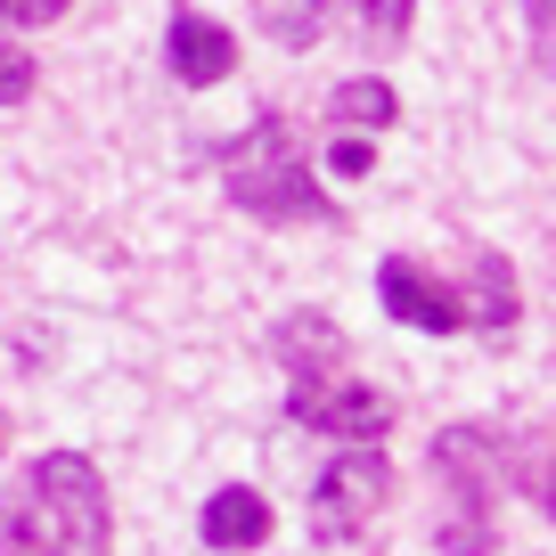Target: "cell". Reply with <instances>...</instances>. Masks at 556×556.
Listing matches in <instances>:
<instances>
[{
  "label": "cell",
  "instance_id": "obj_1",
  "mask_svg": "<svg viewBox=\"0 0 556 556\" xmlns=\"http://www.w3.org/2000/svg\"><path fill=\"white\" fill-rule=\"evenodd\" d=\"M115 507L83 451H50L25 475V500L0 516V556H106Z\"/></svg>",
  "mask_w": 556,
  "mask_h": 556
},
{
  "label": "cell",
  "instance_id": "obj_2",
  "mask_svg": "<svg viewBox=\"0 0 556 556\" xmlns=\"http://www.w3.org/2000/svg\"><path fill=\"white\" fill-rule=\"evenodd\" d=\"M213 173H222V197H229V205L254 213V222H270V229L336 222V205H328V189H319V173L303 164L287 115H262L254 131L222 139V148H213Z\"/></svg>",
  "mask_w": 556,
  "mask_h": 556
},
{
  "label": "cell",
  "instance_id": "obj_3",
  "mask_svg": "<svg viewBox=\"0 0 556 556\" xmlns=\"http://www.w3.org/2000/svg\"><path fill=\"white\" fill-rule=\"evenodd\" d=\"M434 483L451 491V523L434 532V548L442 556H491L500 548V483H507V458L491 451V434L483 426H442L434 442Z\"/></svg>",
  "mask_w": 556,
  "mask_h": 556
},
{
  "label": "cell",
  "instance_id": "obj_4",
  "mask_svg": "<svg viewBox=\"0 0 556 556\" xmlns=\"http://www.w3.org/2000/svg\"><path fill=\"white\" fill-rule=\"evenodd\" d=\"M384 491H393L384 451L377 442H344V451L319 467V483H312V540H328V548L361 540L368 523L384 516Z\"/></svg>",
  "mask_w": 556,
  "mask_h": 556
},
{
  "label": "cell",
  "instance_id": "obj_5",
  "mask_svg": "<svg viewBox=\"0 0 556 556\" xmlns=\"http://www.w3.org/2000/svg\"><path fill=\"white\" fill-rule=\"evenodd\" d=\"M377 303H384V319H401V328H417V336H458L467 328V295H458L451 278H434L426 262H409V254H384Z\"/></svg>",
  "mask_w": 556,
  "mask_h": 556
},
{
  "label": "cell",
  "instance_id": "obj_6",
  "mask_svg": "<svg viewBox=\"0 0 556 556\" xmlns=\"http://www.w3.org/2000/svg\"><path fill=\"white\" fill-rule=\"evenodd\" d=\"M287 417L295 426H312V434H336V442H384V426H393V401L377 393V384H295L287 393Z\"/></svg>",
  "mask_w": 556,
  "mask_h": 556
},
{
  "label": "cell",
  "instance_id": "obj_7",
  "mask_svg": "<svg viewBox=\"0 0 556 556\" xmlns=\"http://www.w3.org/2000/svg\"><path fill=\"white\" fill-rule=\"evenodd\" d=\"M164 66H173V83L213 90L238 66V41H229V25H213L205 9H173V25H164Z\"/></svg>",
  "mask_w": 556,
  "mask_h": 556
},
{
  "label": "cell",
  "instance_id": "obj_8",
  "mask_svg": "<svg viewBox=\"0 0 556 556\" xmlns=\"http://www.w3.org/2000/svg\"><path fill=\"white\" fill-rule=\"evenodd\" d=\"M270 352H278V368H287V377L295 384H328L336 368L352 361V344H344V328H328V319L319 312H287L270 328Z\"/></svg>",
  "mask_w": 556,
  "mask_h": 556
},
{
  "label": "cell",
  "instance_id": "obj_9",
  "mask_svg": "<svg viewBox=\"0 0 556 556\" xmlns=\"http://www.w3.org/2000/svg\"><path fill=\"white\" fill-rule=\"evenodd\" d=\"M197 532H205V548L245 556V548H262V540H270V500H262L254 483H222V491L205 500V516H197Z\"/></svg>",
  "mask_w": 556,
  "mask_h": 556
},
{
  "label": "cell",
  "instance_id": "obj_10",
  "mask_svg": "<svg viewBox=\"0 0 556 556\" xmlns=\"http://www.w3.org/2000/svg\"><path fill=\"white\" fill-rule=\"evenodd\" d=\"M516 270H507L500 254H483V245H475V287H467V328H483L491 344H507V336H516Z\"/></svg>",
  "mask_w": 556,
  "mask_h": 556
},
{
  "label": "cell",
  "instance_id": "obj_11",
  "mask_svg": "<svg viewBox=\"0 0 556 556\" xmlns=\"http://www.w3.org/2000/svg\"><path fill=\"white\" fill-rule=\"evenodd\" d=\"M328 123H344V131H384V123H401V90L384 83V74H352V83L328 90Z\"/></svg>",
  "mask_w": 556,
  "mask_h": 556
},
{
  "label": "cell",
  "instance_id": "obj_12",
  "mask_svg": "<svg viewBox=\"0 0 556 556\" xmlns=\"http://www.w3.org/2000/svg\"><path fill=\"white\" fill-rule=\"evenodd\" d=\"M254 25L278 50H312V41L328 34V0H254Z\"/></svg>",
  "mask_w": 556,
  "mask_h": 556
},
{
  "label": "cell",
  "instance_id": "obj_13",
  "mask_svg": "<svg viewBox=\"0 0 556 556\" xmlns=\"http://www.w3.org/2000/svg\"><path fill=\"white\" fill-rule=\"evenodd\" d=\"M352 17H361V41L368 50H401L417 25V0H352Z\"/></svg>",
  "mask_w": 556,
  "mask_h": 556
},
{
  "label": "cell",
  "instance_id": "obj_14",
  "mask_svg": "<svg viewBox=\"0 0 556 556\" xmlns=\"http://www.w3.org/2000/svg\"><path fill=\"white\" fill-rule=\"evenodd\" d=\"M523 41H532V66L556 83V0H523Z\"/></svg>",
  "mask_w": 556,
  "mask_h": 556
},
{
  "label": "cell",
  "instance_id": "obj_15",
  "mask_svg": "<svg viewBox=\"0 0 556 556\" xmlns=\"http://www.w3.org/2000/svg\"><path fill=\"white\" fill-rule=\"evenodd\" d=\"M34 83H41L34 50H17V41H0V106H25V99H34Z\"/></svg>",
  "mask_w": 556,
  "mask_h": 556
},
{
  "label": "cell",
  "instance_id": "obj_16",
  "mask_svg": "<svg viewBox=\"0 0 556 556\" xmlns=\"http://www.w3.org/2000/svg\"><path fill=\"white\" fill-rule=\"evenodd\" d=\"M368 164H377V148H368L361 131H344V139H336V148H328V173H336V180H361Z\"/></svg>",
  "mask_w": 556,
  "mask_h": 556
},
{
  "label": "cell",
  "instance_id": "obj_17",
  "mask_svg": "<svg viewBox=\"0 0 556 556\" xmlns=\"http://www.w3.org/2000/svg\"><path fill=\"white\" fill-rule=\"evenodd\" d=\"M74 0H0V25H58Z\"/></svg>",
  "mask_w": 556,
  "mask_h": 556
},
{
  "label": "cell",
  "instance_id": "obj_18",
  "mask_svg": "<svg viewBox=\"0 0 556 556\" xmlns=\"http://www.w3.org/2000/svg\"><path fill=\"white\" fill-rule=\"evenodd\" d=\"M523 491H532V500H540V516H548V523H556V451H548V458H540V467H532V475H523Z\"/></svg>",
  "mask_w": 556,
  "mask_h": 556
},
{
  "label": "cell",
  "instance_id": "obj_19",
  "mask_svg": "<svg viewBox=\"0 0 556 556\" xmlns=\"http://www.w3.org/2000/svg\"><path fill=\"white\" fill-rule=\"evenodd\" d=\"M0 458H9V417H0Z\"/></svg>",
  "mask_w": 556,
  "mask_h": 556
}]
</instances>
